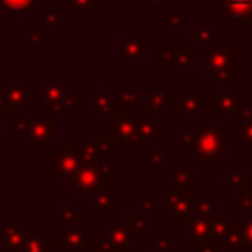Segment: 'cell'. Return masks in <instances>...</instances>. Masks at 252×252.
<instances>
[{
  "mask_svg": "<svg viewBox=\"0 0 252 252\" xmlns=\"http://www.w3.org/2000/svg\"><path fill=\"white\" fill-rule=\"evenodd\" d=\"M156 59L165 67V71H187L193 61V49L187 43H158Z\"/></svg>",
  "mask_w": 252,
  "mask_h": 252,
  "instance_id": "7c38bea8",
  "label": "cell"
},
{
  "mask_svg": "<svg viewBox=\"0 0 252 252\" xmlns=\"http://www.w3.org/2000/svg\"><path fill=\"white\" fill-rule=\"evenodd\" d=\"M83 203L89 205L94 215H108L110 222H120V197L112 191L85 193Z\"/></svg>",
  "mask_w": 252,
  "mask_h": 252,
  "instance_id": "9a60e30c",
  "label": "cell"
},
{
  "mask_svg": "<svg viewBox=\"0 0 252 252\" xmlns=\"http://www.w3.org/2000/svg\"><path fill=\"white\" fill-rule=\"evenodd\" d=\"M215 246L219 250H238V248H242V238H240L238 226L234 222H230L228 228H226V232L222 234V238Z\"/></svg>",
  "mask_w": 252,
  "mask_h": 252,
  "instance_id": "d6a6232c",
  "label": "cell"
},
{
  "mask_svg": "<svg viewBox=\"0 0 252 252\" xmlns=\"http://www.w3.org/2000/svg\"><path fill=\"white\" fill-rule=\"evenodd\" d=\"M140 112L136 110H124L118 108L110 114V144L112 150H120V152H136L140 148L138 136H136V126H134V118Z\"/></svg>",
  "mask_w": 252,
  "mask_h": 252,
  "instance_id": "5b68a950",
  "label": "cell"
},
{
  "mask_svg": "<svg viewBox=\"0 0 252 252\" xmlns=\"http://www.w3.org/2000/svg\"><path fill=\"white\" fill-rule=\"evenodd\" d=\"M81 150V159L87 165H96L98 161L110 159L112 156V144L110 136L104 132H89L83 136V142H79Z\"/></svg>",
  "mask_w": 252,
  "mask_h": 252,
  "instance_id": "30bf717a",
  "label": "cell"
},
{
  "mask_svg": "<svg viewBox=\"0 0 252 252\" xmlns=\"http://www.w3.org/2000/svg\"><path fill=\"white\" fill-rule=\"evenodd\" d=\"M65 185L79 195L96 193V191H112L110 179L102 177V173L96 169V165H87V163H83L71 177H67Z\"/></svg>",
  "mask_w": 252,
  "mask_h": 252,
  "instance_id": "9c48e42d",
  "label": "cell"
},
{
  "mask_svg": "<svg viewBox=\"0 0 252 252\" xmlns=\"http://www.w3.org/2000/svg\"><path fill=\"white\" fill-rule=\"evenodd\" d=\"M118 49H120V61H146L148 59V35H128L122 33L118 37Z\"/></svg>",
  "mask_w": 252,
  "mask_h": 252,
  "instance_id": "d6986e66",
  "label": "cell"
},
{
  "mask_svg": "<svg viewBox=\"0 0 252 252\" xmlns=\"http://www.w3.org/2000/svg\"><path fill=\"white\" fill-rule=\"evenodd\" d=\"M102 0H65V16L67 18H91Z\"/></svg>",
  "mask_w": 252,
  "mask_h": 252,
  "instance_id": "4316f807",
  "label": "cell"
},
{
  "mask_svg": "<svg viewBox=\"0 0 252 252\" xmlns=\"http://www.w3.org/2000/svg\"><path fill=\"white\" fill-rule=\"evenodd\" d=\"M4 18H30L32 16V10H26V8H14V10H2Z\"/></svg>",
  "mask_w": 252,
  "mask_h": 252,
  "instance_id": "681fc988",
  "label": "cell"
},
{
  "mask_svg": "<svg viewBox=\"0 0 252 252\" xmlns=\"http://www.w3.org/2000/svg\"><path fill=\"white\" fill-rule=\"evenodd\" d=\"M22 252H51V238L47 230L41 232H32L28 242L24 244Z\"/></svg>",
  "mask_w": 252,
  "mask_h": 252,
  "instance_id": "1f68e13d",
  "label": "cell"
},
{
  "mask_svg": "<svg viewBox=\"0 0 252 252\" xmlns=\"http://www.w3.org/2000/svg\"><path fill=\"white\" fill-rule=\"evenodd\" d=\"M226 185L232 187L234 191L240 189V187H244V185H246L244 169H232V171H228V175H226Z\"/></svg>",
  "mask_w": 252,
  "mask_h": 252,
  "instance_id": "ee69618b",
  "label": "cell"
},
{
  "mask_svg": "<svg viewBox=\"0 0 252 252\" xmlns=\"http://www.w3.org/2000/svg\"><path fill=\"white\" fill-rule=\"evenodd\" d=\"M234 138H236L238 144L244 146L246 152H252V118L246 120V122L236 124V128H234Z\"/></svg>",
  "mask_w": 252,
  "mask_h": 252,
  "instance_id": "74e56055",
  "label": "cell"
},
{
  "mask_svg": "<svg viewBox=\"0 0 252 252\" xmlns=\"http://www.w3.org/2000/svg\"><path fill=\"white\" fill-rule=\"evenodd\" d=\"M219 16L226 20L228 26H248L252 28V0H220Z\"/></svg>",
  "mask_w": 252,
  "mask_h": 252,
  "instance_id": "ac0fdd59",
  "label": "cell"
},
{
  "mask_svg": "<svg viewBox=\"0 0 252 252\" xmlns=\"http://www.w3.org/2000/svg\"><path fill=\"white\" fill-rule=\"evenodd\" d=\"M228 224H230V220H228V217L222 215V213L211 217V219H209V240H213V242L217 244V242L222 238V234L226 232Z\"/></svg>",
  "mask_w": 252,
  "mask_h": 252,
  "instance_id": "836d02e7",
  "label": "cell"
},
{
  "mask_svg": "<svg viewBox=\"0 0 252 252\" xmlns=\"http://www.w3.org/2000/svg\"><path fill=\"white\" fill-rule=\"evenodd\" d=\"M30 116V114H28ZM28 116H16V118H12V132L14 134H22L24 130H26V126H28Z\"/></svg>",
  "mask_w": 252,
  "mask_h": 252,
  "instance_id": "c3c4849f",
  "label": "cell"
},
{
  "mask_svg": "<svg viewBox=\"0 0 252 252\" xmlns=\"http://www.w3.org/2000/svg\"><path fill=\"white\" fill-rule=\"evenodd\" d=\"M30 79H6L4 87V108L2 112L10 118L16 116H28L32 110L30 102Z\"/></svg>",
  "mask_w": 252,
  "mask_h": 252,
  "instance_id": "ba28073f",
  "label": "cell"
},
{
  "mask_svg": "<svg viewBox=\"0 0 252 252\" xmlns=\"http://www.w3.org/2000/svg\"><path fill=\"white\" fill-rule=\"evenodd\" d=\"M181 238L185 242H199L209 238V219H195L191 217L181 224Z\"/></svg>",
  "mask_w": 252,
  "mask_h": 252,
  "instance_id": "484cf974",
  "label": "cell"
},
{
  "mask_svg": "<svg viewBox=\"0 0 252 252\" xmlns=\"http://www.w3.org/2000/svg\"><path fill=\"white\" fill-rule=\"evenodd\" d=\"M134 126H136V136L138 142H158L161 144L165 140V126L161 122H158L154 116L150 114H138L134 118Z\"/></svg>",
  "mask_w": 252,
  "mask_h": 252,
  "instance_id": "ffe728a7",
  "label": "cell"
},
{
  "mask_svg": "<svg viewBox=\"0 0 252 252\" xmlns=\"http://www.w3.org/2000/svg\"><path fill=\"white\" fill-rule=\"evenodd\" d=\"M20 140L30 146L32 152H45L57 142V116L53 112L41 116H28V126L20 134Z\"/></svg>",
  "mask_w": 252,
  "mask_h": 252,
  "instance_id": "277c9868",
  "label": "cell"
},
{
  "mask_svg": "<svg viewBox=\"0 0 252 252\" xmlns=\"http://www.w3.org/2000/svg\"><path fill=\"white\" fill-rule=\"evenodd\" d=\"M173 140L181 146V150L191 152L193 142H195V124H185L179 132H175V134H173Z\"/></svg>",
  "mask_w": 252,
  "mask_h": 252,
  "instance_id": "f35d334b",
  "label": "cell"
},
{
  "mask_svg": "<svg viewBox=\"0 0 252 252\" xmlns=\"http://www.w3.org/2000/svg\"><path fill=\"white\" fill-rule=\"evenodd\" d=\"M20 41H22L24 45H28L32 53H37V51H39V45H45V43L49 41V35H47L37 24H32L30 30H28V33L22 35Z\"/></svg>",
  "mask_w": 252,
  "mask_h": 252,
  "instance_id": "4dcf8cb0",
  "label": "cell"
},
{
  "mask_svg": "<svg viewBox=\"0 0 252 252\" xmlns=\"http://www.w3.org/2000/svg\"><path fill=\"white\" fill-rule=\"evenodd\" d=\"M37 26L39 28H45V33L51 37L57 33L59 28L67 26V18L65 16H59L57 8H51V6H39L37 8Z\"/></svg>",
  "mask_w": 252,
  "mask_h": 252,
  "instance_id": "d4e9b609",
  "label": "cell"
},
{
  "mask_svg": "<svg viewBox=\"0 0 252 252\" xmlns=\"http://www.w3.org/2000/svg\"><path fill=\"white\" fill-rule=\"evenodd\" d=\"M4 87H6V79H0V112L4 108Z\"/></svg>",
  "mask_w": 252,
  "mask_h": 252,
  "instance_id": "db71d44e",
  "label": "cell"
},
{
  "mask_svg": "<svg viewBox=\"0 0 252 252\" xmlns=\"http://www.w3.org/2000/svg\"><path fill=\"white\" fill-rule=\"evenodd\" d=\"M163 191H171L183 197H191V169L183 165L181 159H175L171 167L163 173Z\"/></svg>",
  "mask_w": 252,
  "mask_h": 252,
  "instance_id": "e0dca14e",
  "label": "cell"
},
{
  "mask_svg": "<svg viewBox=\"0 0 252 252\" xmlns=\"http://www.w3.org/2000/svg\"><path fill=\"white\" fill-rule=\"evenodd\" d=\"M165 161V152L163 150H148L146 152V167L148 169H159Z\"/></svg>",
  "mask_w": 252,
  "mask_h": 252,
  "instance_id": "60d3db41",
  "label": "cell"
},
{
  "mask_svg": "<svg viewBox=\"0 0 252 252\" xmlns=\"http://www.w3.org/2000/svg\"><path fill=\"white\" fill-rule=\"evenodd\" d=\"M234 224L238 226V232L242 238V248L252 250V215H248V217L234 215Z\"/></svg>",
  "mask_w": 252,
  "mask_h": 252,
  "instance_id": "d590c367",
  "label": "cell"
},
{
  "mask_svg": "<svg viewBox=\"0 0 252 252\" xmlns=\"http://www.w3.org/2000/svg\"><path fill=\"white\" fill-rule=\"evenodd\" d=\"M165 0H146V6L148 8H158V6H163Z\"/></svg>",
  "mask_w": 252,
  "mask_h": 252,
  "instance_id": "9f6ffc18",
  "label": "cell"
},
{
  "mask_svg": "<svg viewBox=\"0 0 252 252\" xmlns=\"http://www.w3.org/2000/svg\"><path fill=\"white\" fill-rule=\"evenodd\" d=\"M244 177H246V185L244 187H252V167L244 169Z\"/></svg>",
  "mask_w": 252,
  "mask_h": 252,
  "instance_id": "11a10c76",
  "label": "cell"
},
{
  "mask_svg": "<svg viewBox=\"0 0 252 252\" xmlns=\"http://www.w3.org/2000/svg\"><path fill=\"white\" fill-rule=\"evenodd\" d=\"M234 116H236V124L250 120V118H252V104H248V102H246V104H244V106H242Z\"/></svg>",
  "mask_w": 252,
  "mask_h": 252,
  "instance_id": "f907efd6",
  "label": "cell"
},
{
  "mask_svg": "<svg viewBox=\"0 0 252 252\" xmlns=\"http://www.w3.org/2000/svg\"><path fill=\"white\" fill-rule=\"evenodd\" d=\"M114 96H116V106H118V108L140 112L142 94H140L136 89H132V87H122V89L118 91V94H114Z\"/></svg>",
  "mask_w": 252,
  "mask_h": 252,
  "instance_id": "f546056e",
  "label": "cell"
},
{
  "mask_svg": "<svg viewBox=\"0 0 252 252\" xmlns=\"http://www.w3.org/2000/svg\"><path fill=\"white\" fill-rule=\"evenodd\" d=\"M39 8V0H0V10H14V8Z\"/></svg>",
  "mask_w": 252,
  "mask_h": 252,
  "instance_id": "7bdbcfd3",
  "label": "cell"
},
{
  "mask_svg": "<svg viewBox=\"0 0 252 252\" xmlns=\"http://www.w3.org/2000/svg\"><path fill=\"white\" fill-rule=\"evenodd\" d=\"M30 236H32L30 222H4L0 228L2 252H22Z\"/></svg>",
  "mask_w": 252,
  "mask_h": 252,
  "instance_id": "2e32d148",
  "label": "cell"
},
{
  "mask_svg": "<svg viewBox=\"0 0 252 252\" xmlns=\"http://www.w3.org/2000/svg\"><path fill=\"white\" fill-rule=\"evenodd\" d=\"M63 228H85V215L79 213V215H77L69 224H65Z\"/></svg>",
  "mask_w": 252,
  "mask_h": 252,
  "instance_id": "f5cc1de1",
  "label": "cell"
},
{
  "mask_svg": "<svg viewBox=\"0 0 252 252\" xmlns=\"http://www.w3.org/2000/svg\"><path fill=\"white\" fill-rule=\"evenodd\" d=\"M173 100H175V91L167 87L161 79H158L154 87H148L146 94L142 96L140 108L146 110V114L156 118V116H163L165 110L173 106Z\"/></svg>",
  "mask_w": 252,
  "mask_h": 252,
  "instance_id": "8fae6325",
  "label": "cell"
},
{
  "mask_svg": "<svg viewBox=\"0 0 252 252\" xmlns=\"http://www.w3.org/2000/svg\"><path fill=\"white\" fill-rule=\"evenodd\" d=\"M37 104L41 108H47L55 116H73L85 100L77 94L73 87L67 85L65 79H39L37 81Z\"/></svg>",
  "mask_w": 252,
  "mask_h": 252,
  "instance_id": "6da1fadb",
  "label": "cell"
},
{
  "mask_svg": "<svg viewBox=\"0 0 252 252\" xmlns=\"http://www.w3.org/2000/svg\"><path fill=\"white\" fill-rule=\"evenodd\" d=\"M55 213H57V220L65 226V224H69L79 213H77V209L73 207V205H69V203H63V205H57V209H55Z\"/></svg>",
  "mask_w": 252,
  "mask_h": 252,
  "instance_id": "ab89813d",
  "label": "cell"
},
{
  "mask_svg": "<svg viewBox=\"0 0 252 252\" xmlns=\"http://www.w3.org/2000/svg\"><path fill=\"white\" fill-rule=\"evenodd\" d=\"M191 43L197 47H209L219 43V26L201 24L191 28Z\"/></svg>",
  "mask_w": 252,
  "mask_h": 252,
  "instance_id": "83f0119b",
  "label": "cell"
},
{
  "mask_svg": "<svg viewBox=\"0 0 252 252\" xmlns=\"http://www.w3.org/2000/svg\"><path fill=\"white\" fill-rule=\"evenodd\" d=\"M138 209H140V213L142 215H156V199L154 197H150V195H142L140 199H138Z\"/></svg>",
  "mask_w": 252,
  "mask_h": 252,
  "instance_id": "bcb514c9",
  "label": "cell"
},
{
  "mask_svg": "<svg viewBox=\"0 0 252 252\" xmlns=\"http://www.w3.org/2000/svg\"><path fill=\"white\" fill-rule=\"evenodd\" d=\"M195 161L226 159V126L224 124H195V142L191 148Z\"/></svg>",
  "mask_w": 252,
  "mask_h": 252,
  "instance_id": "3957f363",
  "label": "cell"
},
{
  "mask_svg": "<svg viewBox=\"0 0 252 252\" xmlns=\"http://www.w3.org/2000/svg\"><path fill=\"white\" fill-rule=\"evenodd\" d=\"M191 252H219V248L215 246L213 240H199V242H191Z\"/></svg>",
  "mask_w": 252,
  "mask_h": 252,
  "instance_id": "7dc6e473",
  "label": "cell"
},
{
  "mask_svg": "<svg viewBox=\"0 0 252 252\" xmlns=\"http://www.w3.org/2000/svg\"><path fill=\"white\" fill-rule=\"evenodd\" d=\"M250 213H252V187H240V189H236L234 215L248 217Z\"/></svg>",
  "mask_w": 252,
  "mask_h": 252,
  "instance_id": "e575fe53",
  "label": "cell"
},
{
  "mask_svg": "<svg viewBox=\"0 0 252 252\" xmlns=\"http://www.w3.org/2000/svg\"><path fill=\"white\" fill-rule=\"evenodd\" d=\"M83 165L79 142H59L55 150H47V177H71Z\"/></svg>",
  "mask_w": 252,
  "mask_h": 252,
  "instance_id": "8992f818",
  "label": "cell"
},
{
  "mask_svg": "<svg viewBox=\"0 0 252 252\" xmlns=\"http://www.w3.org/2000/svg\"><path fill=\"white\" fill-rule=\"evenodd\" d=\"M4 150V124H0V152Z\"/></svg>",
  "mask_w": 252,
  "mask_h": 252,
  "instance_id": "6f0895ef",
  "label": "cell"
},
{
  "mask_svg": "<svg viewBox=\"0 0 252 252\" xmlns=\"http://www.w3.org/2000/svg\"><path fill=\"white\" fill-rule=\"evenodd\" d=\"M89 252H122V250H118L114 244H110L104 238H94L89 246Z\"/></svg>",
  "mask_w": 252,
  "mask_h": 252,
  "instance_id": "f6af8a7d",
  "label": "cell"
},
{
  "mask_svg": "<svg viewBox=\"0 0 252 252\" xmlns=\"http://www.w3.org/2000/svg\"><path fill=\"white\" fill-rule=\"evenodd\" d=\"M201 91L197 87H185L179 96L173 100V114L175 116H197L201 112Z\"/></svg>",
  "mask_w": 252,
  "mask_h": 252,
  "instance_id": "7402d4cb",
  "label": "cell"
},
{
  "mask_svg": "<svg viewBox=\"0 0 252 252\" xmlns=\"http://www.w3.org/2000/svg\"><path fill=\"white\" fill-rule=\"evenodd\" d=\"M4 213V187H0V215Z\"/></svg>",
  "mask_w": 252,
  "mask_h": 252,
  "instance_id": "680465c9",
  "label": "cell"
},
{
  "mask_svg": "<svg viewBox=\"0 0 252 252\" xmlns=\"http://www.w3.org/2000/svg\"><path fill=\"white\" fill-rule=\"evenodd\" d=\"M219 215V197L217 195H191V217L211 219Z\"/></svg>",
  "mask_w": 252,
  "mask_h": 252,
  "instance_id": "cb8c5ba5",
  "label": "cell"
},
{
  "mask_svg": "<svg viewBox=\"0 0 252 252\" xmlns=\"http://www.w3.org/2000/svg\"><path fill=\"white\" fill-rule=\"evenodd\" d=\"M96 169L102 173V177H106V179H110V175H112V165H110V159H104V161H98L96 163Z\"/></svg>",
  "mask_w": 252,
  "mask_h": 252,
  "instance_id": "816d5d0a",
  "label": "cell"
},
{
  "mask_svg": "<svg viewBox=\"0 0 252 252\" xmlns=\"http://www.w3.org/2000/svg\"><path fill=\"white\" fill-rule=\"evenodd\" d=\"M173 240H175L173 230H158L154 234V252H175Z\"/></svg>",
  "mask_w": 252,
  "mask_h": 252,
  "instance_id": "8d00e7d4",
  "label": "cell"
},
{
  "mask_svg": "<svg viewBox=\"0 0 252 252\" xmlns=\"http://www.w3.org/2000/svg\"><path fill=\"white\" fill-rule=\"evenodd\" d=\"M199 69L217 83H228L230 79H236V45L215 43L209 47H201Z\"/></svg>",
  "mask_w": 252,
  "mask_h": 252,
  "instance_id": "7a4b0ae2",
  "label": "cell"
},
{
  "mask_svg": "<svg viewBox=\"0 0 252 252\" xmlns=\"http://www.w3.org/2000/svg\"><path fill=\"white\" fill-rule=\"evenodd\" d=\"M126 224L134 230V232H144L148 228V217L142 213H130L126 219Z\"/></svg>",
  "mask_w": 252,
  "mask_h": 252,
  "instance_id": "b9f144b4",
  "label": "cell"
},
{
  "mask_svg": "<svg viewBox=\"0 0 252 252\" xmlns=\"http://www.w3.org/2000/svg\"><path fill=\"white\" fill-rule=\"evenodd\" d=\"M94 240V232L87 228H61L55 232L51 240V250L61 252H87L91 242Z\"/></svg>",
  "mask_w": 252,
  "mask_h": 252,
  "instance_id": "4fadbf2b",
  "label": "cell"
},
{
  "mask_svg": "<svg viewBox=\"0 0 252 252\" xmlns=\"http://www.w3.org/2000/svg\"><path fill=\"white\" fill-rule=\"evenodd\" d=\"M100 238L108 240L122 252H134L138 250V232H134L126 222H102L100 224Z\"/></svg>",
  "mask_w": 252,
  "mask_h": 252,
  "instance_id": "5bb4252c",
  "label": "cell"
},
{
  "mask_svg": "<svg viewBox=\"0 0 252 252\" xmlns=\"http://www.w3.org/2000/svg\"><path fill=\"white\" fill-rule=\"evenodd\" d=\"M163 209L167 215H171L175 224H183L191 219V197L163 191Z\"/></svg>",
  "mask_w": 252,
  "mask_h": 252,
  "instance_id": "44dd1931",
  "label": "cell"
},
{
  "mask_svg": "<svg viewBox=\"0 0 252 252\" xmlns=\"http://www.w3.org/2000/svg\"><path fill=\"white\" fill-rule=\"evenodd\" d=\"M246 104V98L236 93L234 87H228V83H219L215 96H203L201 98V112L203 116H230L236 114Z\"/></svg>",
  "mask_w": 252,
  "mask_h": 252,
  "instance_id": "52a82bcc",
  "label": "cell"
},
{
  "mask_svg": "<svg viewBox=\"0 0 252 252\" xmlns=\"http://www.w3.org/2000/svg\"><path fill=\"white\" fill-rule=\"evenodd\" d=\"M116 110V96L110 87H94L93 89V114L94 116H110Z\"/></svg>",
  "mask_w": 252,
  "mask_h": 252,
  "instance_id": "603a6c76",
  "label": "cell"
},
{
  "mask_svg": "<svg viewBox=\"0 0 252 252\" xmlns=\"http://www.w3.org/2000/svg\"><path fill=\"white\" fill-rule=\"evenodd\" d=\"M163 18H165L163 33H167V35L183 33V8L181 6H167L163 10Z\"/></svg>",
  "mask_w": 252,
  "mask_h": 252,
  "instance_id": "f1b7e54d",
  "label": "cell"
}]
</instances>
